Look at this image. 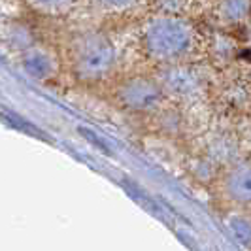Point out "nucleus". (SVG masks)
Segmentation results:
<instances>
[{
	"label": "nucleus",
	"mask_w": 251,
	"mask_h": 251,
	"mask_svg": "<svg viewBox=\"0 0 251 251\" xmlns=\"http://www.w3.org/2000/svg\"><path fill=\"white\" fill-rule=\"evenodd\" d=\"M150 46L157 55L163 57H187L199 48L201 38L197 34L195 26L176 17L161 19L150 30Z\"/></svg>",
	"instance_id": "f257e3e1"
},
{
	"label": "nucleus",
	"mask_w": 251,
	"mask_h": 251,
	"mask_svg": "<svg viewBox=\"0 0 251 251\" xmlns=\"http://www.w3.org/2000/svg\"><path fill=\"white\" fill-rule=\"evenodd\" d=\"M225 195L236 204H251V161L232 164L223 179Z\"/></svg>",
	"instance_id": "f03ea898"
},
{
	"label": "nucleus",
	"mask_w": 251,
	"mask_h": 251,
	"mask_svg": "<svg viewBox=\"0 0 251 251\" xmlns=\"http://www.w3.org/2000/svg\"><path fill=\"white\" fill-rule=\"evenodd\" d=\"M217 19L223 25H240L251 13V0H217Z\"/></svg>",
	"instance_id": "7ed1b4c3"
},
{
	"label": "nucleus",
	"mask_w": 251,
	"mask_h": 251,
	"mask_svg": "<svg viewBox=\"0 0 251 251\" xmlns=\"http://www.w3.org/2000/svg\"><path fill=\"white\" fill-rule=\"evenodd\" d=\"M228 226L232 230V234L236 236L242 246L251 248V219L246 215H232L228 219Z\"/></svg>",
	"instance_id": "20e7f679"
}]
</instances>
